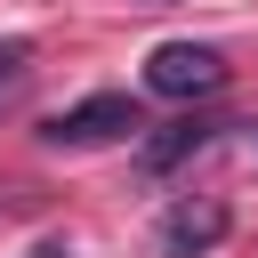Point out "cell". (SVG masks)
I'll return each mask as SVG.
<instances>
[{
    "label": "cell",
    "mask_w": 258,
    "mask_h": 258,
    "mask_svg": "<svg viewBox=\"0 0 258 258\" xmlns=\"http://www.w3.org/2000/svg\"><path fill=\"white\" fill-rule=\"evenodd\" d=\"M226 226H234L226 202H177V210L161 218V250H169V258H202V250L226 242Z\"/></svg>",
    "instance_id": "obj_3"
},
{
    "label": "cell",
    "mask_w": 258,
    "mask_h": 258,
    "mask_svg": "<svg viewBox=\"0 0 258 258\" xmlns=\"http://www.w3.org/2000/svg\"><path fill=\"white\" fill-rule=\"evenodd\" d=\"M32 89V40H0V105H16Z\"/></svg>",
    "instance_id": "obj_5"
},
{
    "label": "cell",
    "mask_w": 258,
    "mask_h": 258,
    "mask_svg": "<svg viewBox=\"0 0 258 258\" xmlns=\"http://www.w3.org/2000/svg\"><path fill=\"white\" fill-rule=\"evenodd\" d=\"M48 145H64V153H81V145H113V137H145V113H137V97H121V89H97V97H81V105H64L48 129H40Z\"/></svg>",
    "instance_id": "obj_1"
},
{
    "label": "cell",
    "mask_w": 258,
    "mask_h": 258,
    "mask_svg": "<svg viewBox=\"0 0 258 258\" xmlns=\"http://www.w3.org/2000/svg\"><path fill=\"white\" fill-rule=\"evenodd\" d=\"M24 258H73V250H64V242H32Z\"/></svg>",
    "instance_id": "obj_6"
},
{
    "label": "cell",
    "mask_w": 258,
    "mask_h": 258,
    "mask_svg": "<svg viewBox=\"0 0 258 258\" xmlns=\"http://www.w3.org/2000/svg\"><path fill=\"white\" fill-rule=\"evenodd\" d=\"M218 137V121H169V129H153V137H137V161L153 169V177H169L177 161H194L202 145Z\"/></svg>",
    "instance_id": "obj_4"
},
{
    "label": "cell",
    "mask_w": 258,
    "mask_h": 258,
    "mask_svg": "<svg viewBox=\"0 0 258 258\" xmlns=\"http://www.w3.org/2000/svg\"><path fill=\"white\" fill-rule=\"evenodd\" d=\"M145 89L153 97H218L226 89V56L210 48V40H161L153 56H145Z\"/></svg>",
    "instance_id": "obj_2"
}]
</instances>
